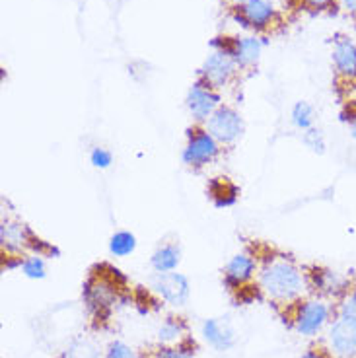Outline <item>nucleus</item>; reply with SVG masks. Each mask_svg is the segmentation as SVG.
<instances>
[{
    "label": "nucleus",
    "instance_id": "obj_15",
    "mask_svg": "<svg viewBox=\"0 0 356 358\" xmlns=\"http://www.w3.org/2000/svg\"><path fill=\"white\" fill-rule=\"evenodd\" d=\"M208 191H211V197L214 199L216 206L232 205L236 201V197H238V187L232 185L226 178L214 179L213 183H211V187H208Z\"/></svg>",
    "mask_w": 356,
    "mask_h": 358
},
{
    "label": "nucleus",
    "instance_id": "obj_7",
    "mask_svg": "<svg viewBox=\"0 0 356 358\" xmlns=\"http://www.w3.org/2000/svg\"><path fill=\"white\" fill-rule=\"evenodd\" d=\"M234 69H236V59L226 51H218V53H214L213 57L206 59L201 72H203L205 82L211 88H218V86H224L228 82V78L234 74Z\"/></svg>",
    "mask_w": 356,
    "mask_h": 358
},
{
    "label": "nucleus",
    "instance_id": "obj_6",
    "mask_svg": "<svg viewBox=\"0 0 356 358\" xmlns=\"http://www.w3.org/2000/svg\"><path fill=\"white\" fill-rule=\"evenodd\" d=\"M218 103H220V96L216 92H213V88L208 84L199 82L189 90L187 108L199 121H206L208 117L213 115L214 111L218 109Z\"/></svg>",
    "mask_w": 356,
    "mask_h": 358
},
{
    "label": "nucleus",
    "instance_id": "obj_21",
    "mask_svg": "<svg viewBox=\"0 0 356 358\" xmlns=\"http://www.w3.org/2000/svg\"><path fill=\"white\" fill-rule=\"evenodd\" d=\"M22 271L26 273V277L29 278H43L45 277V263L41 257H27L22 263Z\"/></svg>",
    "mask_w": 356,
    "mask_h": 358
},
{
    "label": "nucleus",
    "instance_id": "obj_12",
    "mask_svg": "<svg viewBox=\"0 0 356 358\" xmlns=\"http://www.w3.org/2000/svg\"><path fill=\"white\" fill-rule=\"evenodd\" d=\"M275 10L271 6V2L267 0H248L243 4V16L250 22L251 26L263 27L267 26L271 18H273Z\"/></svg>",
    "mask_w": 356,
    "mask_h": 358
},
{
    "label": "nucleus",
    "instance_id": "obj_3",
    "mask_svg": "<svg viewBox=\"0 0 356 358\" xmlns=\"http://www.w3.org/2000/svg\"><path fill=\"white\" fill-rule=\"evenodd\" d=\"M206 131L220 144H232L240 138L243 123L238 111L232 108H218L206 119Z\"/></svg>",
    "mask_w": 356,
    "mask_h": 358
},
{
    "label": "nucleus",
    "instance_id": "obj_24",
    "mask_svg": "<svg viewBox=\"0 0 356 358\" xmlns=\"http://www.w3.org/2000/svg\"><path fill=\"white\" fill-rule=\"evenodd\" d=\"M90 160H92V164L96 166V168H101V170H106V168H109L111 166V162H113V156H111V152L109 150H106V148H94L92 150V156H90Z\"/></svg>",
    "mask_w": 356,
    "mask_h": 358
},
{
    "label": "nucleus",
    "instance_id": "obj_22",
    "mask_svg": "<svg viewBox=\"0 0 356 358\" xmlns=\"http://www.w3.org/2000/svg\"><path fill=\"white\" fill-rule=\"evenodd\" d=\"M304 143L308 144V148H312L313 152H323L325 150V138H323V134L318 129H308L306 133H304Z\"/></svg>",
    "mask_w": 356,
    "mask_h": 358
},
{
    "label": "nucleus",
    "instance_id": "obj_27",
    "mask_svg": "<svg viewBox=\"0 0 356 358\" xmlns=\"http://www.w3.org/2000/svg\"><path fill=\"white\" fill-rule=\"evenodd\" d=\"M343 6H345L350 14H355L356 16V0H343Z\"/></svg>",
    "mask_w": 356,
    "mask_h": 358
},
{
    "label": "nucleus",
    "instance_id": "obj_4",
    "mask_svg": "<svg viewBox=\"0 0 356 358\" xmlns=\"http://www.w3.org/2000/svg\"><path fill=\"white\" fill-rule=\"evenodd\" d=\"M152 287L171 306H183L189 298V280L179 273H158Z\"/></svg>",
    "mask_w": 356,
    "mask_h": 358
},
{
    "label": "nucleus",
    "instance_id": "obj_10",
    "mask_svg": "<svg viewBox=\"0 0 356 358\" xmlns=\"http://www.w3.org/2000/svg\"><path fill=\"white\" fill-rule=\"evenodd\" d=\"M203 335L214 349L218 350L230 349L234 345V331H232L228 323L220 322V320H206L203 323Z\"/></svg>",
    "mask_w": 356,
    "mask_h": 358
},
{
    "label": "nucleus",
    "instance_id": "obj_19",
    "mask_svg": "<svg viewBox=\"0 0 356 358\" xmlns=\"http://www.w3.org/2000/svg\"><path fill=\"white\" fill-rule=\"evenodd\" d=\"M339 320L356 327V290L345 296L343 304L339 306Z\"/></svg>",
    "mask_w": 356,
    "mask_h": 358
},
{
    "label": "nucleus",
    "instance_id": "obj_5",
    "mask_svg": "<svg viewBox=\"0 0 356 358\" xmlns=\"http://www.w3.org/2000/svg\"><path fill=\"white\" fill-rule=\"evenodd\" d=\"M329 320V308L323 302L312 300V302H306L298 308L296 313V329L306 335V337H312L315 333L321 331V327L327 323Z\"/></svg>",
    "mask_w": 356,
    "mask_h": 358
},
{
    "label": "nucleus",
    "instance_id": "obj_13",
    "mask_svg": "<svg viewBox=\"0 0 356 358\" xmlns=\"http://www.w3.org/2000/svg\"><path fill=\"white\" fill-rule=\"evenodd\" d=\"M232 55L236 59V63L240 64H253L261 55V41L255 37H245V39H238L232 45Z\"/></svg>",
    "mask_w": 356,
    "mask_h": 358
},
{
    "label": "nucleus",
    "instance_id": "obj_14",
    "mask_svg": "<svg viewBox=\"0 0 356 358\" xmlns=\"http://www.w3.org/2000/svg\"><path fill=\"white\" fill-rule=\"evenodd\" d=\"M181 261V251L178 245H162L160 250L154 251L152 255V267L156 268L158 273H171L173 268L178 267Z\"/></svg>",
    "mask_w": 356,
    "mask_h": 358
},
{
    "label": "nucleus",
    "instance_id": "obj_2",
    "mask_svg": "<svg viewBox=\"0 0 356 358\" xmlns=\"http://www.w3.org/2000/svg\"><path fill=\"white\" fill-rule=\"evenodd\" d=\"M220 152V143L206 129H191L183 150V162L189 166H205Z\"/></svg>",
    "mask_w": 356,
    "mask_h": 358
},
{
    "label": "nucleus",
    "instance_id": "obj_8",
    "mask_svg": "<svg viewBox=\"0 0 356 358\" xmlns=\"http://www.w3.org/2000/svg\"><path fill=\"white\" fill-rule=\"evenodd\" d=\"M329 345L335 355L343 358H356V327L341 322L333 323L329 331Z\"/></svg>",
    "mask_w": 356,
    "mask_h": 358
},
{
    "label": "nucleus",
    "instance_id": "obj_18",
    "mask_svg": "<svg viewBox=\"0 0 356 358\" xmlns=\"http://www.w3.org/2000/svg\"><path fill=\"white\" fill-rule=\"evenodd\" d=\"M315 288H320L323 292H337L343 288V278L331 273V271H321V273H315Z\"/></svg>",
    "mask_w": 356,
    "mask_h": 358
},
{
    "label": "nucleus",
    "instance_id": "obj_28",
    "mask_svg": "<svg viewBox=\"0 0 356 358\" xmlns=\"http://www.w3.org/2000/svg\"><path fill=\"white\" fill-rule=\"evenodd\" d=\"M306 2H310V4H312V6H325V4H327V2H329V0H306Z\"/></svg>",
    "mask_w": 356,
    "mask_h": 358
},
{
    "label": "nucleus",
    "instance_id": "obj_9",
    "mask_svg": "<svg viewBox=\"0 0 356 358\" xmlns=\"http://www.w3.org/2000/svg\"><path fill=\"white\" fill-rule=\"evenodd\" d=\"M333 63L341 76L356 80V45L348 39H337L333 47Z\"/></svg>",
    "mask_w": 356,
    "mask_h": 358
},
{
    "label": "nucleus",
    "instance_id": "obj_29",
    "mask_svg": "<svg viewBox=\"0 0 356 358\" xmlns=\"http://www.w3.org/2000/svg\"><path fill=\"white\" fill-rule=\"evenodd\" d=\"M350 134H353V138H356V115H353L350 119Z\"/></svg>",
    "mask_w": 356,
    "mask_h": 358
},
{
    "label": "nucleus",
    "instance_id": "obj_17",
    "mask_svg": "<svg viewBox=\"0 0 356 358\" xmlns=\"http://www.w3.org/2000/svg\"><path fill=\"white\" fill-rule=\"evenodd\" d=\"M292 123L300 131H308L313 127V108L308 101H298L292 109Z\"/></svg>",
    "mask_w": 356,
    "mask_h": 358
},
{
    "label": "nucleus",
    "instance_id": "obj_26",
    "mask_svg": "<svg viewBox=\"0 0 356 358\" xmlns=\"http://www.w3.org/2000/svg\"><path fill=\"white\" fill-rule=\"evenodd\" d=\"M160 358H193V357L181 349H164L160 350Z\"/></svg>",
    "mask_w": 356,
    "mask_h": 358
},
{
    "label": "nucleus",
    "instance_id": "obj_20",
    "mask_svg": "<svg viewBox=\"0 0 356 358\" xmlns=\"http://www.w3.org/2000/svg\"><path fill=\"white\" fill-rule=\"evenodd\" d=\"M64 358H99V352L88 341H78L66 350Z\"/></svg>",
    "mask_w": 356,
    "mask_h": 358
},
{
    "label": "nucleus",
    "instance_id": "obj_11",
    "mask_svg": "<svg viewBox=\"0 0 356 358\" xmlns=\"http://www.w3.org/2000/svg\"><path fill=\"white\" fill-rule=\"evenodd\" d=\"M255 271V261L251 259L250 255H236L234 259L228 263L226 267V285L230 287H240L241 282H245L248 278H251Z\"/></svg>",
    "mask_w": 356,
    "mask_h": 358
},
{
    "label": "nucleus",
    "instance_id": "obj_23",
    "mask_svg": "<svg viewBox=\"0 0 356 358\" xmlns=\"http://www.w3.org/2000/svg\"><path fill=\"white\" fill-rule=\"evenodd\" d=\"M183 331V325L179 322H176L173 317H169L168 322L164 323L160 327V339L162 341H173L178 339L179 333Z\"/></svg>",
    "mask_w": 356,
    "mask_h": 358
},
{
    "label": "nucleus",
    "instance_id": "obj_25",
    "mask_svg": "<svg viewBox=\"0 0 356 358\" xmlns=\"http://www.w3.org/2000/svg\"><path fill=\"white\" fill-rule=\"evenodd\" d=\"M106 358H136V355L123 343H113L107 350Z\"/></svg>",
    "mask_w": 356,
    "mask_h": 358
},
{
    "label": "nucleus",
    "instance_id": "obj_30",
    "mask_svg": "<svg viewBox=\"0 0 356 358\" xmlns=\"http://www.w3.org/2000/svg\"><path fill=\"white\" fill-rule=\"evenodd\" d=\"M302 358H323V357H321L320 352H313V350H310V352H306Z\"/></svg>",
    "mask_w": 356,
    "mask_h": 358
},
{
    "label": "nucleus",
    "instance_id": "obj_31",
    "mask_svg": "<svg viewBox=\"0 0 356 358\" xmlns=\"http://www.w3.org/2000/svg\"><path fill=\"white\" fill-rule=\"evenodd\" d=\"M236 2H248V0H236Z\"/></svg>",
    "mask_w": 356,
    "mask_h": 358
},
{
    "label": "nucleus",
    "instance_id": "obj_1",
    "mask_svg": "<svg viewBox=\"0 0 356 358\" xmlns=\"http://www.w3.org/2000/svg\"><path fill=\"white\" fill-rule=\"evenodd\" d=\"M261 287L276 300H290L300 294L304 280L298 267L290 261H273L261 273Z\"/></svg>",
    "mask_w": 356,
    "mask_h": 358
},
{
    "label": "nucleus",
    "instance_id": "obj_16",
    "mask_svg": "<svg viewBox=\"0 0 356 358\" xmlns=\"http://www.w3.org/2000/svg\"><path fill=\"white\" fill-rule=\"evenodd\" d=\"M134 248H136V238L131 232H117L109 242V251L115 257H125L129 253H133Z\"/></svg>",
    "mask_w": 356,
    "mask_h": 358
}]
</instances>
